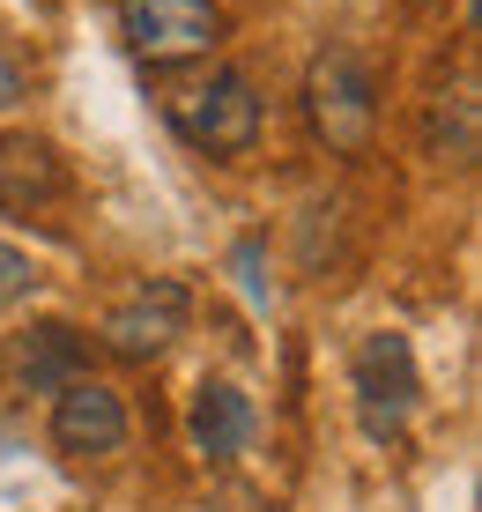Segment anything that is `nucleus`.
<instances>
[{"instance_id": "1", "label": "nucleus", "mask_w": 482, "mask_h": 512, "mask_svg": "<svg viewBox=\"0 0 482 512\" xmlns=\"http://www.w3.org/2000/svg\"><path fill=\"white\" fill-rule=\"evenodd\" d=\"M305 119L327 156H371L379 141V75L356 45H327L305 67Z\"/></svg>"}, {"instance_id": "2", "label": "nucleus", "mask_w": 482, "mask_h": 512, "mask_svg": "<svg viewBox=\"0 0 482 512\" xmlns=\"http://www.w3.org/2000/svg\"><path fill=\"white\" fill-rule=\"evenodd\" d=\"M164 119L178 127V141H193V149L216 156V164H238L260 141V97H253V82H245L238 67H208L201 82H178L164 97Z\"/></svg>"}, {"instance_id": "3", "label": "nucleus", "mask_w": 482, "mask_h": 512, "mask_svg": "<svg viewBox=\"0 0 482 512\" xmlns=\"http://www.w3.org/2000/svg\"><path fill=\"white\" fill-rule=\"evenodd\" d=\"M119 38L141 67H193L230 38V15L216 0H119Z\"/></svg>"}, {"instance_id": "4", "label": "nucleus", "mask_w": 482, "mask_h": 512, "mask_svg": "<svg viewBox=\"0 0 482 512\" xmlns=\"http://www.w3.org/2000/svg\"><path fill=\"white\" fill-rule=\"evenodd\" d=\"M349 394H356V423H364V438H379V446H394V438L408 431V416H416V349H408V334L379 327L356 342L349 357Z\"/></svg>"}, {"instance_id": "5", "label": "nucleus", "mask_w": 482, "mask_h": 512, "mask_svg": "<svg viewBox=\"0 0 482 512\" xmlns=\"http://www.w3.org/2000/svg\"><path fill=\"white\" fill-rule=\"evenodd\" d=\"M186 320H193V290L178 275H156V282L127 290L104 312V349H112L119 364H156L178 334H186Z\"/></svg>"}, {"instance_id": "6", "label": "nucleus", "mask_w": 482, "mask_h": 512, "mask_svg": "<svg viewBox=\"0 0 482 512\" xmlns=\"http://www.w3.org/2000/svg\"><path fill=\"white\" fill-rule=\"evenodd\" d=\"M127 431H134V416H127V401H119V386H104V379H67L60 394H52V446L67 453V461H112L119 446H127Z\"/></svg>"}, {"instance_id": "7", "label": "nucleus", "mask_w": 482, "mask_h": 512, "mask_svg": "<svg viewBox=\"0 0 482 512\" xmlns=\"http://www.w3.org/2000/svg\"><path fill=\"white\" fill-rule=\"evenodd\" d=\"M67 193V156L45 134H0V208L8 216H38Z\"/></svg>"}, {"instance_id": "8", "label": "nucleus", "mask_w": 482, "mask_h": 512, "mask_svg": "<svg viewBox=\"0 0 482 512\" xmlns=\"http://www.w3.org/2000/svg\"><path fill=\"white\" fill-rule=\"evenodd\" d=\"M423 156L468 171L482 156V97H475V67H460L453 82H438V97L423 104Z\"/></svg>"}, {"instance_id": "9", "label": "nucleus", "mask_w": 482, "mask_h": 512, "mask_svg": "<svg viewBox=\"0 0 482 512\" xmlns=\"http://www.w3.org/2000/svg\"><path fill=\"white\" fill-rule=\"evenodd\" d=\"M186 431H193V453L201 461H238L245 446H253V401H245V386H230V379H201L193 386V416H186Z\"/></svg>"}, {"instance_id": "10", "label": "nucleus", "mask_w": 482, "mask_h": 512, "mask_svg": "<svg viewBox=\"0 0 482 512\" xmlns=\"http://www.w3.org/2000/svg\"><path fill=\"white\" fill-rule=\"evenodd\" d=\"M82 372H89V342H82V327H67V320H38L15 342V379L38 386V394H60V386L82 379Z\"/></svg>"}, {"instance_id": "11", "label": "nucleus", "mask_w": 482, "mask_h": 512, "mask_svg": "<svg viewBox=\"0 0 482 512\" xmlns=\"http://www.w3.org/2000/svg\"><path fill=\"white\" fill-rule=\"evenodd\" d=\"M38 290V268H30V253H15V245H0V305H15V297Z\"/></svg>"}, {"instance_id": "12", "label": "nucleus", "mask_w": 482, "mask_h": 512, "mask_svg": "<svg viewBox=\"0 0 482 512\" xmlns=\"http://www.w3.org/2000/svg\"><path fill=\"white\" fill-rule=\"evenodd\" d=\"M15 97H23V67H15V52L0 45V112H8Z\"/></svg>"}]
</instances>
